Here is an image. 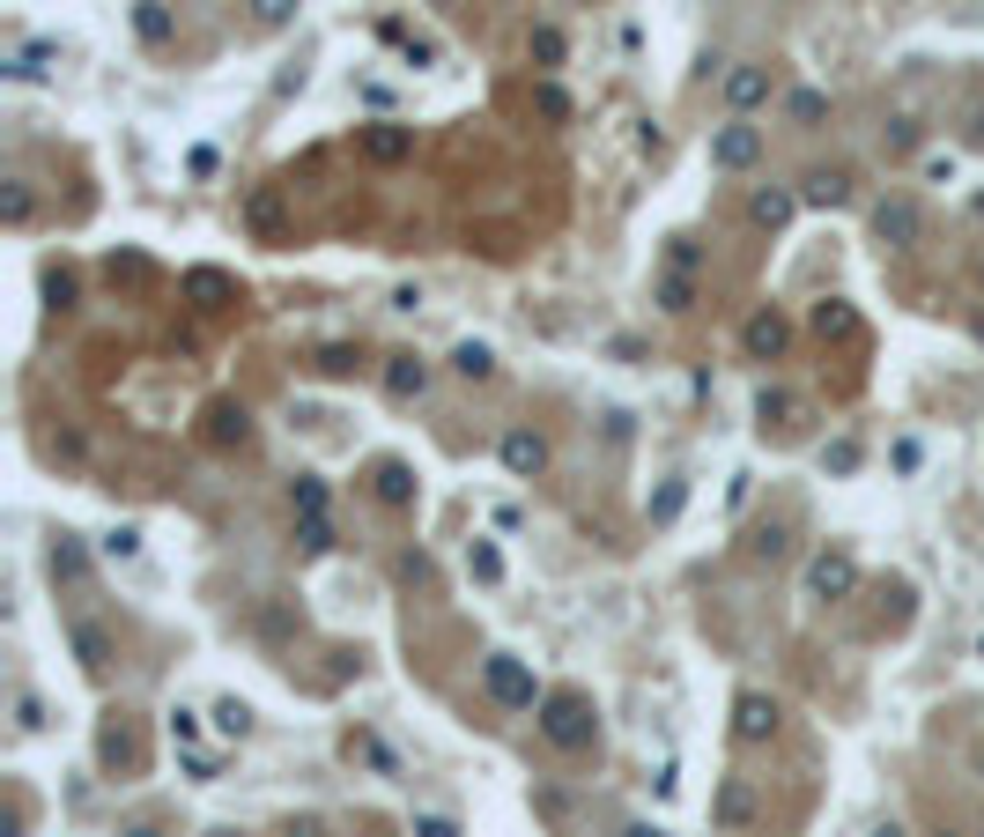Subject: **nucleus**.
Here are the masks:
<instances>
[{"instance_id": "423d86ee", "label": "nucleus", "mask_w": 984, "mask_h": 837, "mask_svg": "<svg viewBox=\"0 0 984 837\" xmlns=\"http://www.w3.org/2000/svg\"><path fill=\"white\" fill-rule=\"evenodd\" d=\"M363 156H370V164H408V156H414V126H400V119L363 126Z\"/></svg>"}, {"instance_id": "f03ea898", "label": "nucleus", "mask_w": 984, "mask_h": 837, "mask_svg": "<svg viewBox=\"0 0 984 837\" xmlns=\"http://www.w3.org/2000/svg\"><path fill=\"white\" fill-rule=\"evenodd\" d=\"M482 682H489V697H496V705H503V712H534V705H540L534 674L519 668V660H511V652H489V660H482Z\"/></svg>"}, {"instance_id": "4be33fe9", "label": "nucleus", "mask_w": 984, "mask_h": 837, "mask_svg": "<svg viewBox=\"0 0 984 837\" xmlns=\"http://www.w3.org/2000/svg\"><path fill=\"white\" fill-rule=\"evenodd\" d=\"M289 497H296V519H327V482H319V474H296Z\"/></svg>"}, {"instance_id": "412c9836", "label": "nucleus", "mask_w": 984, "mask_h": 837, "mask_svg": "<svg viewBox=\"0 0 984 837\" xmlns=\"http://www.w3.org/2000/svg\"><path fill=\"white\" fill-rule=\"evenodd\" d=\"M311 364H319V378H356V364H363V356H356L348 341H327V348H319Z\"/></svg>"}, {"instance_id": "f8f14e48", "label": "nucleus", "mask_w": 984, "mask_h": 837, "mask_svg": "<svg viewBox=\"0 0 984 837\" xmlns=\"http://www.w3.org/2000/svg\"><path fill=\"white\" fill-rule=\"evenodd\" d=\"M496 453H503V467H511V474H540V467H548V445H540L534 430H503V445H496Z\"/></svg>"}, {"instance_id": "a18cd8bd", "label": "nucleus", "mask_w": 984, "mask_h": 837, "mask_svg": "<svg viewBox=\"0 0 984 837\" xmlns=\"http://www.w3.org/2000/svg\"><path fill=\"white\" fill-rule=\"evenodd\" d=\"M126 837H156V830H126Z\"/></svg>"}, {"instance_id": "20e7f679", "label": "nucleus", "mask_w": 984, "mask_h": 837, "mask_svg": "<svg viewBox=\"0 0 984 837\" xmlns=\"http://www.w3.org/2000/svg\"><path fill=\"white\" fill-rule=\"evenodd\" d=\"M755 156H763V126L726 119L718 134H711V164L718 170H755Z\"/></svg>"}, {"instance_id": "f3484780", "label": "nucleus", "mask_w": 984, "mask_h": 837, "mask_svg": "<svg viewBox=\"0 0 984 837\" xmlns=\"http://www.w3.org/2000/svg\"><path fill=\"white\" fill-rule=\"evenodd\" d=\"M186 296L215 312V304H230V275H215V267H193V275H186Z\"/></svg>"}, {"instance_id": "72a5a7b5", "label": "nucleus", "mask_w": 984, "mask_h": 837, "mask_svg": "<svg viewBox=\"0 0 984 837\" xmlns=\"http://www.w3.org/2000/svg\"><path fill=\"white\" fill-rule=\"evenodd\" d=\"M747 808H755L747 786H726V794H718V823H747Z\"/></svg>"}, {"instance_id": "6ab92c4d", "label": "nucleus", "mask_w": 984, "mask_h": 837, "mask_svg": "<svg viewBox=\"0 0 984 837\" xmlns=\"http://www.w3.org/2000/svg\"><path fill=\"white\" fill-rule=\"evenodd\" d=\"M133 30H141V45H170V8L164 0H141L133 8Z\"/></svg>"}, {"instance_id": "58836bf2", "label": "nucleus", "mask_w": 984, "mask_h": 837, "mask_svg": "<svg viewBox=\"0 0 984 837\" xmlns=\"http://www.w3.org/2000/svg\"><path fill=\"white\" fill-rule=\"evenodd\" d=\"M15 726H23V734H38V726H44V705H38V697H15Z\"/></svg>"}, {"instance_id": "7c9ffc66", "label": "nucleus", "mask_w": 984, "mask_h": 837, "mask_svg": "<svg viewBox=\"0 0 984 837\" xmlns=\"http://www.w3.org/2000/svg\"><path fill=\"white\" fill-rule=\"evenodd\" d=\"M104 652H112V645H104V630H75V660H82V668H104Z\"/></svg>"}, {"instance_id": "c03bdc74", "label": "nucleus", "mask_w": 984, "mask_h": 837, "mask_svg": "<svg viewBox=\"0 0 984 837\" xmlns=\"http://www.w3.org/2000/svg\"><path fill=\"white\" fill-rule=\"evenodd\" d=\"M873 837H903V823H873Z\"/></svg>"}, {"instance_id": "e433bc0d", "label": "nucleus", "mask_w": 984, "mask_h": 837, "mask_svg": "<svg viewBox=\"0 0 984 837\" xmlns=\"http://www.w3.org/2000/svg\"><path fill=\"white\" fill-rule=\"evenodd\" d=\"M104 556H141V527H119V534H104Z\"/></svg>"}, {"instance_id": "cd10ccee", "label": "nucleus", "mask_w": 984, "mask_h": 837, "mask_svg": "<svg viewBox=\"0 0 984 837\" xmlns=\"http://www.w3.org/2000/svg\"><path fill=\"white\" fill-rule=\"evenodd\" d=\"M784 112H792L800 126H821V112H829V97H821V89H792V104H784Z\"/></svg>"}, {"instance_id": "b1692460", "label": "nucleus", "mask_w": 984, "mask_h": 837, "mask_svg": "<svg viewBox=\"0 0 984 837\" xmlns=\"http://www.w3.org/2000/svg\"><path fill=\"white\" fill-rule=\"evenodd\" d=\"M659 312H697V282L689 275H666L659 282Z\"/></svg>"}, {"instance_id": "c85d7f7f", "label": "nucleus", "mask_w": 984, "mask_h": 837, "mask_svg": "<svg viewBox=\"0 0 984 837\" xmlns=\"http://www.w3.org/2000/svg\"><path fill=\"white\" fill-rule=\"evenodd\" d=\"M296 548H304V556H327L333 527H327V519H296Z\"/></svg>"}, {"instance_id": "f704fd0d", "label": "nucleus", "mask_w": 984, "mask_h": 837, "mask_svg": "<svg viewBox=\"0 0 984 837\" xmlns=\"http://www.w3.org/2000/svg\"><path fill=\"white\" fill-rule=\"evenodd\" d=\"M215 437H222V445H230V437L245 445V408H215Z\"/></svg>"}, {"instance_id": "aec40b11", "label": "nucleus", "mask_w": 984, "mask_h": 837, "mask_svg": "<svg viewBox=\"0 0 984 837\" xmlns=\"http://www.w3.org/2000/svg\"><path fill=\"white\" fill-rule=\"evenodd\" d=\"M215 734H222V741H245V734H252V705L222 697V705H215Z\"/></svg>"}, {"instance_id": "a19ab883", "label": "nucleus", "mask_w": 984, "mask_h": 837, "mask_svg": "<svg viewBox=\"0 0 984 837\" xmlns=\"http://www.w3.org/2000/svg\"><path fill=\"white\" fill-rule=\"evenodd\" d=\"M755 416H763V422H778V416H792V393H763V401H755Z\"/></svg>"}, {"instance_id": "ddd939ff", "label": "nucleus", "mask_w": 984, "mask_h": 837, "mask_svg": "<svg viewBox=\"0 0 984 837\" xmlns=\"http://www.w3.org/2000/svg\"><path fill=\"white\" fill-rule=\"evenodd\" d=\"M792 208H800V193H784V186H763V193L747 201V215H755L763 230H784V223H792Z\"/></svg>"}, {"instance_id": "7ed1b4c3", "label": "nucleus", "mask_w": 984, "mask_h": 837, "mask_svg": "<svg viewBox=\"0 0 984 837\" xmlns=\"http://www.w3.org/2000/svg\"><path fill=\"white\" fill-rule=\"evenodd\" d=\"M873 238H881V245H918V238H925V208H918L910 193H889V201L873 208Z\"/></svg>"}, {"instance_id": "1a4fd4ad", "label": "nucleus", "mask_w": 984, "mask_h": 837, "mask_svg": "<svg viewBox=\"0 0 984 837\" xmlns=\"http://www.w3.org/2000/svg\"><path fill=\"white\" fill-rule=\"evenodd\" d=\"M385 393H393V401H422V393H430V364L408 356V348L385 356Z\"/></svg>"}, {"instance_id": "79ce46f5", "label": "nucleus", "mask_w": 984, "mask_h": 837, "mask_svg": "<svg viewBox=\"0 0 984 837\" xmlns=\"http://www.w3.org/2000/svg\"><path fill=\"white\" fill-rule=\"evenodd\" d=\"M674 511H681V482H666V490H659V504H652V519H674Z\"/></svg>"}, {"instance_id": "2f4dec72", "label": "nucleus", "mask_w": 984, "mask_h": 837, "mask_svg": "<svg viewBox=\"0 0 984 837\" xmlns=\"http://www.w3.org/2000/svg\"><path fill=\"white\" fill-rule=\"evenodd\" d=\"M534 60H540V67H563V30H555V23H540V30H534Z\"/></svg>"}, {"instance_id": "4c0bfd02", "label": "nucleus", "mask_w": 984, "mask_h": 837, "mask_svg": "<svg viewBox=\"0 0 984 837\" xmlns=\"http://www.w3.org/2000/svg\"><path fill=\"white\" fill-rule=\"evenodd\" d=\"M821 460L836 467V474H852V467H859V445H852V437H836V445H829V453H821Z\"/></svg>"}, {"instance_id": "bb28decb", "label": "nucleus", "mask_w": 984, "mask_h": 837, "mask_svg": "<svg viewBox=\"0 0 984 837\" xmlns=\"http://www.w3.org/2000/svg\"><path fill=\"white\" fill-rule=\"evenodd\" d=\"M467 571H474L482 586H496V579H503V556H496L489 542H474V548H467Z\"/></svg>"}, {"instance_id": "09e8293b", "label": "nucleus", "mask_w": 984, "mask_h": 837, "mask_svg": "<svg viewBox=\"0 0 984 837\" xmlns=\"http://www.w3.org/2000/svg\"><path fill=\"white\" fill-rule=\"evenodd\" d=\"M977 275H984V267H977Z\"/></svg>"}, {"instance_id": "5701e85b", "label": "nucleus", "mask_w": 984, "mask_h": 837, "mask_svg": "<svg viewBox=\"0 0 984 837\" xmlns=\"http://www.w3.org/2000/svg\"><path fill=\"white\" fill-rule=\"evenodd\" d=\"M0 215H8V223H30V215H38V193H30L23 178H8V193H0Z\"/></svg>"}, {"instance_id": "ea45409f", "label": "nucleus", "mask_w": 984, "mask_h": 837, "mask_svg": "<svg viewBox=\"0 0 984 837\" xmlns=\"http://www.w3.org/2000/svg\"><path fill=\"white\" fill-rule=\"evenodd\" d=\"M414 837H459L451 815H414Z\"/></svg>"}, {"instance_id": "c9c22d12", "label": "nucleus", "mask_w": 984, "mask_h": 837, "mask_svg": "<svg viewBox=\"0 0 984 837\" xmlns=\"http://www.w3.org/2000/svg\"><path fill=\"white\" fill-rule=\"evenodd\" d=\"M170 741H186V749H193V741H201V712H186V705H178V712H170Z\"/></svg>"}, {"instance_id": "f257e3e1", "label": "nucleus", "mask_w": 984, "mask_h": 837, "mask_svg": "<svg viewBox=\"0 0 984 837\" xmlns=\"http://www.w3.org/2000/svg\"><path fill=\"white\" fill-rule=\"evenodd\" d=\"M540 734L555 741V749H592V734H600V719H592V705L585 697H571V689H555V697H540Z\"/></svg>"}, {"instance_id": "393cba45", "label": "nucleus", "mask_w": 984, "mask_h": 837, "mask_svg": "<svg viewBox=\"0 0 984 837\" xmlns=\"http://www.w3.org/2000/svg\"><path fill=\"white\" fill-rule=\"evenodd\" d=\"M245 8H252V30H282L296 15V0H245Z\"/></svg>"}, {"instance_id": "c756f323", "label": "nucleus", "mask_w": 984, "mask_h": 837, "mask_svg": "<svg viewBox=\"0 0 984 837\" xmlns=\"http://www.w3.org/2000/svg\"><path fill=\"white\" fill-rule=\"evenodd\" d=\"M534 112L540 119H571V97H563L555 83H534Z\"/></svg>"}, {"instance_id": "2eb2a0df", "label": "nucleus", "mask_w": 984, "mask_h": 837, "mask_svg": "<svg viewBox=\"0 0 984 837\" xmlns=\"http://www.w3.org/2000/svg\"><path fill=\"white\" fill-rule=\"evenodd\" d=\"M815 334L821 341H852L859 334V312H852L844 296H829V304H815Z\"/></svg>"}, {"instance_id": "de8ad7c7", "label": "nucleus", "mask_w": 984, "mask_h": 837, "mask_svg": "<svg viewBox=\"0 0 984 837\" xmlns=\"http://www.w3.org/2000/svg\"><path fill=\"white\" fill-rule=\"evenodd\" d=\"M503 8H511V0H503Z\"/></svg>"}, {"instance_id": "a878e982", "label": "nucleus", "mask_w": 984, "mask_h": 837, "mask_svg": "<svg viewBox=\"0 0 984 837\" xmlns=\"http://www.w3.org/2000/svg\"><path fill=\"white\" fill-rule=\"evenodd\" d=\"M52 571H60V579H82V571H89V556H82V542H75V534H60V548H52Z\"/></svg>"}, {"instance_id": "473e14b6", "label": "nucleus", "mask_w": 984, "mask_h": 837, "mask_svg": "<svg viewBox=\"0 0 984 837\" xmlns=\"http://www.w3.org/2000/svg\"><path fill=\"white\" fill-rule=\"evenodd\" d=\"M252 230H282V201H274V193H252Z\"/></svg>"}, {"instance_id": "9b49d317", "label": "nucleus", "mask_w": 984, "mask_h": 837, "mask_svg": "<svg viewBox=\"0 0 984 837\" xmlns=\"http://www.w3.org/2000/svg\"><path fill=\"white\" fill-rule=\"evenodd\" d=\"M370 490H378V504L400 511V504H414V467L408 460H378L370 467Z\"/></svg>"}, {"instance_id": "6e6552de", "label": "nucleus", "mask_w": 984, "mask_h": 837, "mask_svg": "<svg viewBox=\"0 0 984 837\" xmlns=\"http://www.w3.org/2000/svg\"><path fill=\"white\" fill-rule=\"evenodd\" d=\"M726 104H733V119H747L755 104H770V67H755V60L733 67V75H726Z\"/></svg>"}, {"instance_id": "0eeeda50", "label": "nucleus", "mask_w": 984, "mask_h": 837, "mask_svg": "<svg viewBox=\"0 0 984 837\" xmlns=\"http://www.w3.org/2000/svg\"><path fill=\"white\" fill-rule=\"evenodd\" d=\"M784 341H792V327H784L778 312H755V319L740 327V348H747L755 364H778V356H784Z\"/></svg>"}, {"instance_id": "9d476101", "label": "nucleus", "mask_w": 984, "mask_h": 837, "mask_svg": "<svg viewBox=\"0 0 984 837\" xmlns=\"http://www.w3.org/2000/svg\"><path fill=\"white\" fill-rule=\"evenodd\" d=\"M807 586H815L821 600H844V593L859 586V563H852V556H815V571H807Z\"/></svg>"}, {"instance_id": "dca6fc26", "label": "nucleus", "mask_w": 984, "mask_h": 837, "mask_svg": "<svg viewBox=\"0 0 984 837\" xmlns=\"http://www.w3.org/2000/svg\"><path fill=\"white\" fill-rule=\"evenodd\" d=\"M52 60H60V45H23V52L8 60V75H15V83H44V75H52Z\"/></svg>"}, {"instance_id": "49530a36", "label": "nucleus", "mask_w": 984, "mask_h": 837, "mask_svg": "<svg viewBox=\"0 0 984 837\" xmlns=\"http://www.w3.org/2000/svg\"><path fill=\"white\" fill-rule=\"evenodd\" d=\"M977 660H984V637H977Z\"/></svg>"}, {"instance_id": "a211bd4d", "label": "nucleus", "mask_w": 984, "mask_h": 837, "mask_svg": "<svg viewBox=\"0 0 984 837\" xmlns=\"http://www.w3.org/2000/svg\"><path fill=\"white\" fill-rule=\"evenodd\" d=\"M451 371H459V378H496L489 341H459V348H451Z\"/></svg>"}, {"instance_id": "39448f33", "label": "nucleus", "mask_w": 984, "mask_h": 837, "mask_svg": "<svg viewBox=\"0 0 984 837\" xmlns=\"http://www.w3.org/2000/svg\"><path fill=\"white\" fill-rule=\"evenodd\" d=\"M733 734H740V741H770V734H778V697H763V689H740Z\"/></svg>"}, {"instance_id": "37998d69", "label": "nucleus", "mask_w": 984, "mask_h": 837, "mask_svg": "<svg viewBox=\"0 0 984 837\" xmlns=\"http://www.w3.org/2000/svg\"><path fill=\"white\" fill-rule=\"evenodd\" d=\"M622 837H666V830H652V823H629V830H622Z\"/></svg>"}, {"instance_id": "4468645a", "label": "nucleus", "mask_w": 984, "mask_h": 837, "mask_svg": "<svg viewBox=\"0 0 984 837\" xmlns=\"http://www.w3.org/2000/svg\"><path fill=\"white\" fill-rule=\"evenodd\" d=\"M807 208H844L852 201V178L844 170H807V193H800Z\"/></svg>"}]
</instances>
